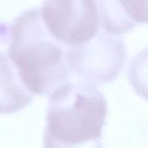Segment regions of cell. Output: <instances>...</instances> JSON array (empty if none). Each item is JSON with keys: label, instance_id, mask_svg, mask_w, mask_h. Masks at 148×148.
<instances>
[{"label": "cell", "instance_id": "1", "mask_svg": "<svg viewBox=\"0 0 148 148\" xmlns=\"http://www.w3.org/2000/svg\"><path fill=\"white\" fill-rule=\"evenodd\" d=\"M108 103L96 86L73 81L49 95L43 148H103Z\"/></svg>", "mask_w": 148, "mask_h": 148}, {"label": "cell", "instance_id": "2", "mask_svg": "<svg viewBox=\"0 0 148 148\" xmlns=\"http://www.w3.org/2000/svg\"><path fill=\"white\" fill-rule=\"evenodd\" d=\"M7 56L32 94L50 95L70 82L65 49L46 29L39 9L27 10L14 19Z\"/></svg>", "mask_w": 148, "mask_h": 148}, {"label": "cell", "instance_id": "3", "mask_svg": "<svg viewBox=\"0 0 148 148\" xmlns=\"http://www.w3.org/2000/svg\"><path fill=\"white\" fill-rule=\"evenodd\" d=\"M127 61L124 39L104 30L86 43L65 49V62L77 81L96 86L116 79Z\"/></svg>", "mask_w": 148, "mask_h": 148}, {"label": "cell", "instance_id": "4", "mask_svg": "<svg viewBox=\"0 0 148 148\" xmlns=\"http://www.w3.org/2000/svg\"><path fill=\"white\" fill-rule=\"evenodd\" d=\"M40 14L49 34L65 49L86 43L99 31L96 1H45Z\"/></svg>", "mask_w": 148, "mask_h": 148}, {"label": "cell", "instance_id": "5", "mask_svg": "<svg viewBox=\"0 0 148 148\" xmlns=\"http://www.w3.org/2000/svg\"><path fill=\"white\" fill-rule=\"evenodd\" d=\"M100 24L109 34H122L148 23V1H96Z\"/></svg>", "mask_w": 148, "mask_h": 148}, {"label": "cell", "instance_id": "6", "mask_svg": "<svg viewBox=\"0 0 148 148\" xmlns=\"http://www.w3.org/2000/svg\"><path fill=\"white\" fill-rule=\"evenodd\" d=\"M34 97L23 83L7 54L0 52V113L10 114L26 107Z\"/></svg>", "mask_w": 148, "mask_h": 148}, {"label": "cell", "instance_id": "7", "mask_svg": "<svg viewBox=\"0 0 148 148\" xmlns=\"http://www.w3.org/2000/svg\"><path fill=\"white\" fill-rule=\"evenodd\" d=\"M128 76L134 89L148 101V48L140 51L132 59Z\"/></svg>", "mask_w": 148, "mask_h": 148}]
</instances>
